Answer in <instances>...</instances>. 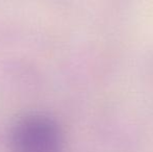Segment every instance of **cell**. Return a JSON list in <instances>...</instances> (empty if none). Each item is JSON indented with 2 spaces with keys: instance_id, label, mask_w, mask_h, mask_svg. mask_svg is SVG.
<instances>
[{
  "instance_id": "obj_1",
  "label": "cell",
  "mask_w": 153,
  "mask_h": 152,
  "mask_svg": "<svg viewBox=\"0 0 153 152\" xmlns=\"http://www.w3.org/2000/svg\"><path fill=\"white\" fill-rule=\"evenodd\" d=\"M10 152H62L64 140L59 124L44 114L20 118L10 129Z\"/></svg>"
}]
</instances>
